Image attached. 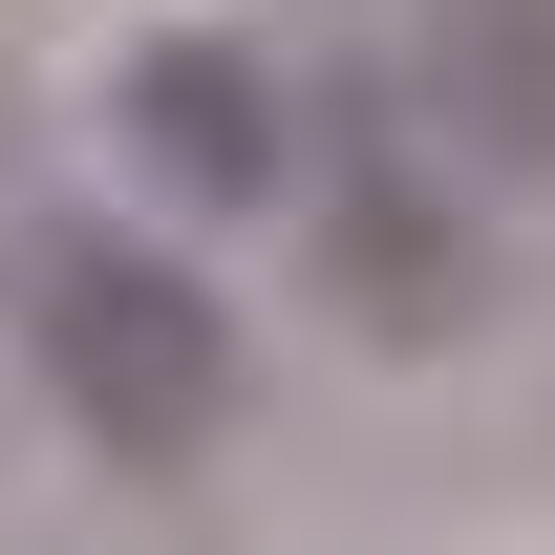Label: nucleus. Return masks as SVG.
<instances>
[{"mask_svg": "<svg viewBox=\"0 0 555 555\" xmlns=\"http://www.w3.org/2000/svg\"><path fill=\"white\" fill-rule=\"evenodd\" d=\"M385 107L470 193H555V0H385Z\"/></svg>", "mask_w": 555, "mask_h": 555, "instance_id": "20e7f679", "label": "nucleus"}, {"mask_svg": "<svg viewBox=\"0 0 555 555\" xmlns=\"http://www.w3.org/2000/svg\"><path fill=\"white\" fill-rule=\"evenodd\" d=\"M0 343H22L43 427H65L86 470H129V491L214 470L235 406H257V321H235L214 235L107 214V193H43L22 235H0Z\"/></svg>", "mask_w": 555, "mask_h": 555, "instance_id": "f257e3e1", "label": "nucleus"}, {"mask_svg": "<svg viewBox=\"0 0 555 555\" xmlns=\"http://www.w3.org/2000/svg\"><path fill=\"white\" fill-rule=\"evenodd\" d=\"M278 235H299V278H321V321H343L363 363L491 343V193L385 107V86H321V150H299Z\"/></svg>", "mask_w": 555, "mask_h": 555, "instance_id": "f03ea898", "label": "nucleus"}, {"mask_svg": "<svg viewBox=\"0 0 555 555\" xmlns=\"http://www.w3.org/2000/svg\"><path fill=\"white\" fill-rule=\"evenodd\" d=\"M299 150H321V86L257 22H150L129 65H107V193L171 214V235H278Z\"/></svg>", "mask_w": 555, "mask_h": 555, "instance_id": "7ed1b4c3", "label": "nucleus"}]
</instances>
